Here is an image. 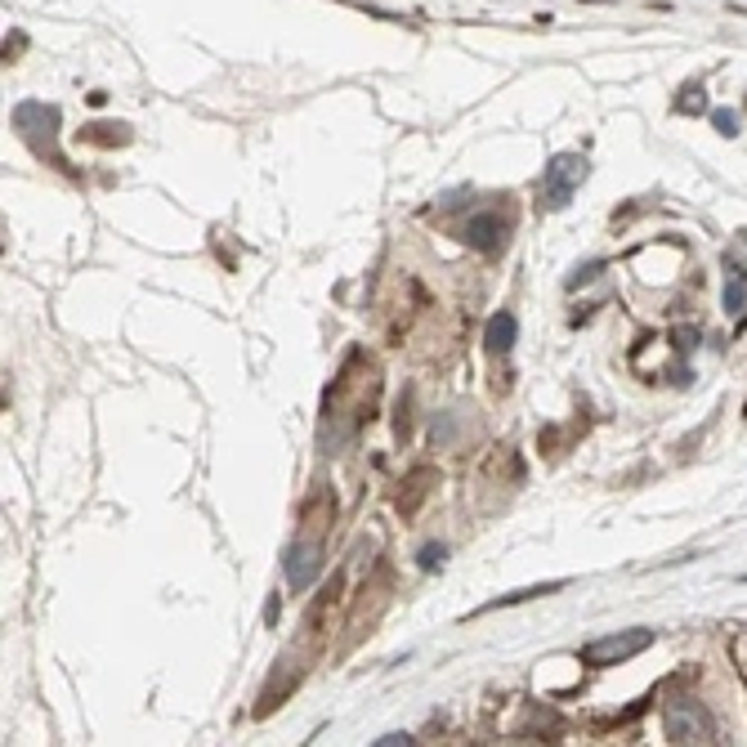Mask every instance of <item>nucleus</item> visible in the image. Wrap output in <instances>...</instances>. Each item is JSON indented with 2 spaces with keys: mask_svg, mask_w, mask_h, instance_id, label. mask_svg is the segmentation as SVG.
<instances>
[{
  "mask_svg": "<svg viewBox=\"0 0 747 747\" xmlns=\"http://www.w3.org/2000/svg\"><path fill=\"white\" fill-rule=\"evenodd\" d=\"M587 157L578 153H560L551 166H547V179H542V206L547 210H564L573 201V193L587 184Z\"/></svg>",
  "mask_w": 747,
  "mask_h": 747,
  "instance_id": "obj_1",
  "label": "nucleus"
},
{
  "mask_svg": "<svg viewBox=\"0 0 747 747\" xmlns=\"http://www.w3.org/2000/svg\"><path fill=\"white\" fill-rule=\"evenodd\" d=\"M650 645H654V631H645V626L618 631V635H604V640H595V645H587V650H582V663H587V667H613V663H626V658H635V654H645Z\"/></svg>",
  "mask_w": 747,
  "mask_h": 747,
  "instance_id": "obj_2",
  "label": "nucleus"
},
{
  "mask_svg": "<svg viewBox=\"0 0 747 747\" xmlns=\"http://www.w3.org/2000/svg\"><path fill=\"white\" fill-rule=\"evenodd\" d=\"M712 734H716V720L703 703H694V698L667 703V738L672 743H712Z\"/></svg>",
  "mask_w": 747,
  "mask_h": 747,
  "instance_id": "obj_3",
  "label": "nucleus"
},
{
  "mask_svg": "<svg viewBox=\"0 0 747 747\" xmlns=\"http://www.w3.org/2000/svg\"><path fill=\"white\" fill-rule=\"evenodd\" d=\"M14 126H19V135L45 157H54L59 162V153H54V131H59V108H45V103H19L14 108Z\"/></svg>",
  "mask_w": 747,
  "mask_h": 747,
  "instance_id": "obj_4",
  "label": "nucleus"
},
{
  "mask_svg": "<svg viewBox=\"0 0 747 747\" xmlns=\"http://www.w3.org/2000/svg\"><path fill=\"white\" fill-rule=\"evenodd\" d=\"M318 569H323V547H318V542H295L291 556H287V582L295 591H304L318 578Z\"/></svg>",
  "mask_w": 747,
  "mask_h": 747,
  "instance_id": "obj_5",
  "label": "nucleus"
},
{
  "mask_svg": "<svg viewBox=\"0 0 747 747\" xmlns=\"http://www.w3.org/2000/svg\"><path fill=\"white\" fill-rule=\"evenodd\" d=\"M501 238H506V220L492 216V210H484V216H475V220L466 225V242L479 247V251H497Z\"/></svg>",
  "mask_w": 747,
  "mask_h": 747,
  "instance_id": "obj_6",
  "label": "nucleus"
},
{
  "mask_svg": "<svg viewBox=\"0 0 747 747\" xmlns=\"http://www.w3.org/2000/svg\"><path fill=\"white\" fill-rule=\"evenodd\" d=\"M515 313H492L488 318V332H484V345L492 350V354H506L510 345H515Z\"/></svg>",
  "mask_w": 747,
  "mask_h": 747,
  "instance_id": "obj_7",
  "label": "nucleus"
},
{
  "mask_svg": "<svg viewBox=\"0 0 747 747\" xmlns=\"http://www.w3.org/2000/svg\"><path fill=\"white\" fill-rule=\"evenodd\" d=\"M743 304H747V269L738 260H729L725 264V309L743 313Z\"/></svg>",
  "mask_w": 747,
  "mask_h": 747,
  "instance_id": "obj_8",
  "label": "nucleus"
},
{
  "mask_svg": "<svg viewBox=\"0 0 747 747\" xmlns=\"http://www.w3.org/2000/svg\"><path fill=\"white\" fill-rule=\"evenodd\" d=\"M564 582H551V587H528V591H510V595H501V600H492V604H484L479 613H492V609H506V604H523V600H532V595H551V591H560Z\"/></svg>",
  "mask_w": 747,
  "mask_h": 747,
  "instance_id": "obj_9",
  "label": "nucleus"
},
{
  "mask_svg": "<svg viewBox=\"0 0 747 747\" xmlns=\"http://www.w3.org/2000/svg\"><path fill=\"white\" fill-rule=\"evenodd\" d=\"M85 139H94V144H126L131 135H126V126H90Z\"/></svg>",
  "mask_w": 747,
  "mask_h": 747,
  "instance_id": "obj_10",
  "label": "nucleus"
},
{
  "mask_svg": "<svg viewBox=\"0 0 747 747\" xmlns=\"http://www.w3.org/2000/svg\"><path fill=\"white\" fill-rule=\"evenodd\" d=\"M681 94V113H703V85H685Z\"/></svg>",
  "mask_w": 747,
  "mask_h": 747,
  "instance_id": "obj_11",
  "label": "nucleus"
},
{
  "mask_svg": "<svg viewBox=\"0 0 747 747\" xmlns=\"http://www.w3.org/2000/svg\"><path fill=\"white\" fill-rule=\"evenodd\" d=\"M444 556H448L444 547H425V551H421V569H435V564H444Z\"/></svg>",
  "mask_w": 747,
  "mask_h": 747,
  "instance_id": "obj_12",
  "label": "nucleus"
},
{
  "mask_svg": "<svg viewBox=\"0 0 747 747\" xmlns=\"http://www.w3.org/2000/svg\"><path fill=\"white\" fill-rule=\"evenodd\" d=\"M712 122H716V131H720V135H738V117H734V113H716Z\"/></svg>",
  "mask_w": 747,
  "mask_h": 747,
  "instance_id": "obj_13",
  "label": "nucleus"
}]
</instances>
